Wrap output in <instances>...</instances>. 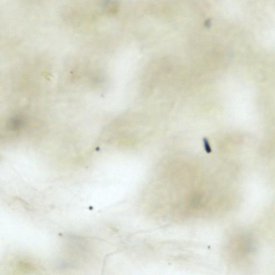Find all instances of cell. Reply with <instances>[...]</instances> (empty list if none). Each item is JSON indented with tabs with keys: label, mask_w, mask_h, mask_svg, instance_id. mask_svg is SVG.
Here are the masks:
<instances>
[{
	"label": "cell",
	"mask_w": 275,
	"mask_h": 275,
	"mask_svg": "<svg viewBox=\"0 0 275 275\" xmlns=\"http://www.w3.org/2000/svg\"><path fill=\"white\" fill-rule=\"evenodd\" d=\"M102 9L108 14L115 13L118 9V0H100Z\"/></svg>",
	"instance_id": "cell-1"
}]
</instances>
